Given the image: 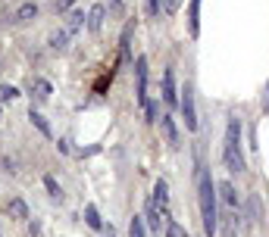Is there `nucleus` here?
Returning <instances> with one entry per match:
<instances>
[{
    "mask_svg": "<svg viewBox=\"0 0 269 237\" xmlns=\"http://www.w3.org/2000/svg\"><path fill=\"white\" fill-rule=\"evenodd\" d=\"M219 188L213 184L207 168L197 172V203H200V222H204V234L207 237H216V225H219V206H216V193Z\"/></svg>",
    "mask_w": 269,
    "mask_h": 237,
    "instance_id": "1",
    "label": "nucleus"
},
{
    "mask_svg": "<svg viewBox=\"0 0 269 237\" xmlns=\"http://www.w3.org/2000/svg\"><path fill=\"white\" fill-rule=\"evenodd\" d=\"M222 159L229 172H244V153H241V122L238 118H229L225 125V147H222Z\"/></svg>",
    "mask_w": 269,
    "mask_h": 237,
    "instance_id": "2",
    "label": "nucleus"
},
{
    "mask_svg": "<svg viewBox=\"0 0 269 237\" xmlns=\"http://www.w3.org/2000/svg\"><path fill=\"white\" fill-rule=\"evenodd\" d=\"M134 94H138V103L144 106V113L150 118H157V109L154 103L147 100V56H138L134 59Z\"/></svg>",
    "mask_w": 269,
    "mask_h": 237,
    "instance_id": "3",
    "label": "nucleus"
},
{
    "mask_svg": "<svg viewBox=\"0 0 269 237\" xmlns=\"http://www.w3.org/2000/svg\"><path fill=\"white\" fill-rule=\"evenodd\" d=\"M182 116H185V128L188 131H197V109H194V91H191V84H185L182 88Z\"/></svg>",
    "mask_w": 269,
    "mask_h": 237,
    "instance_id": "4",
    "label": "nucleus"
},
{
    "mask_svg": "<svg viewBox=\"0 0 269 237\" xmlns=\"http://www.w3.org/2000/svg\"><path fill=\"white\" fill-rule=\"evenodd\" d=\"M150 200H154V206H157L166 218H172V215H169V184H166L163 178H157V184H154V197H150Z\"/></svg>",
    "mask_w": 269,
    "mask_h": 237,
    "instance_id": "5",
    "label": "nucleus"
},
{
    "mask_svg": "<svg viewBox=\"0 0 269 237\" xmlns=\"http://www.w3.org/2000/svg\"><path fill=\"white\" fill-rule=\"evenodd\" d=\"M244 222L247 228L254 222H263V200H260V193H250L247 197V213H244Z\"/></svg>",
    "mask_w": 269,
    "mask_h": 237,
    "instance_id": "6",
    "label": "nucleus"
},
{
    "mask_svg": "<svg viewBox=\"0 0 269 237\" xmlns=\"http://www.w3.org/2000/svg\"><path fill=\"white\" fill-rule=\"evenodd\" d=\"M188 35H200V0H188Z\"/></svg>",
    "mask_w": 269,
    "mask_h": 237,
    "instance_id": "7",
    "label": "nucleus"
},
{
    "mask_svg": "<svg viewBox=\"0 0 269 237\" xmlns=\"http://www.w3.org/2000/svg\"><path fill=\"white\" fill-rule=\"evenodd\" d=\"M160 131H163V138L169 147H179V128H175L172 116H160Z\"/></svg>",
    "mask_w": 269,
    "mask_h": 237,
    "instance_id": "8",
    "label": "nucleus"
},
{
    "mask_svg": "<svg viewBox=\"0 0 269 237\" xmlns=\"http://www.w3.org/2000/svg\"><path fill=\"white\" fill-rule=\"evenodd\" d=\"M163 100H166L169 106L179 103V97H175V72H172V69L163 72Z\"/></svg>",
    "mask_w": 269,
    "mask_h": 237,
    "instance_id": "9",
    "label": "nucleus"
},
{
    "mask_svg": "<svg viewBox=\"0 0 269 237\" xmlns=\"http://www.w3.org/2000/svg\"><path fill=\"white\" fill-rule=\"evenodd\" d=\"M104 16H107L104 3H94V6H91V13H88V28H91V31H100V25H104Z\"/></svg>",
    "mask_w": 269,
    "mask_h": 237,
    "instance_id": "10",
    "label": "nucleus"
},
{
    "mask_svg": "<svg viewBox=\"0 0 269 237\" xmlns=\"http://www.w3.org/2000/svg\"><path fill=\"white\" fill-rule=\"evenodd\" d=\"M132 31H134V22H129L122 28V38H119V47H122V59H132Z\"/></svg>",
    "mask_w": 269,
    "mask_h": 237,
    "instance_id": "11",
    "label": "nucleus"
},
{
    "mask_svg": "<svg viewBox=\"0 0 269 237\" xmlns=\"http://www.w3.org/2000/svg\"><path fill=\"white\" fill-rule=\"evenodd\" d=\"M28 118H31V125H35V128H38L41 134H44V138H50V134H54V131H50V125H47V118L41 116L38 109H31V113H28Z\"/></svg>",
    "mask_w": 269,
    "mask_h": 237,
    "instance_id": "12",
    "label": "nucleus"
},
{
    "mask_svg": "<svg viewBox=\"0 0 269 237\" xmlns=\"http://www.w3.org/2000/svg\"><path fill=\"white\" fill-rule=\"evenodd\" d=\"M38 16V3H22L19 10H16V22H28Z\"/></svg>",
    "mask_w": 269,
    "mask_h": 237,
    "instance_id": "13",
    "label": "nucleus"
},
{
    "mask_svg": "<svg viewBox=\"0 0 269 237\" xmlns=\"http://www.w3.org/2000/svg\"><path fill=\"white\" fill-rule=\"evenodd\" d=\"M81 25H85V13H81V10H72V13H69V19H66V31L72 35V31H79Z\"/></svg>",
    "mask_w": 269,
    "mask_h": 237,
    "instance_id": "14",
    "label": "nucleus"
},
{
    "mask_svg": "<svg viewBox=\"0 0 269 237\" xmlns=\"http://www.w3.org/2000/svg\"><path fill=\"white\" fill-rule=\"evenodd\" d=\"M6 209H10L13 218H28V206H25V200H10V203H6Z\"/></svg>",
    "mask_w": 269,
    "mask_h": 237,
    "instance_id": "15",
    "label": "nucleus"
},
{
    "mask_svg": "<svg viewBox=\"0 0 269 237\" xmlns=\"http://www.w3.org/2000/svg\"><path fill=\"white\" fill-rule=\"evenodd\" d=\"M31 94H35L38 100H47V97H50V81L35 78V81H31Z\"/></svg>",
    "mask_w": 269,
    "mask_h": 237,
    "instance_id": "16",
    "label": "nucleus"
},
{
    "mask_svg": "<svg viewBox=\"0 0 269 237\" xmlns=\"http://www.w3.org/2000/svg\"><path fill=\"white\" fill-rule=\"evenodd\" d=\"M85 222H88V228H94V231H100V228H104V222H100V213H97V206H85Z\"/></svg>",
    "mask_w": 269,
    "mask_h": 237,
    "instance_id": "17",
    "label": "nucleus"
},
{
    "mask_svg": "<svg viewBox=\"0 0 269 237\" xmlns=\"http://www.w3.org/2000/svg\"><path fill=\"white\" fill-rule=\"evenodd\" d=\"M144 234H147L144 218H141V215H134V218H132V225H129V237H144Z\"/></svg>",
    "mask_w": 269,
    "mask_h": 237,
    "instance_id": "18",
    "label": "nucleus"
},
{
    "mask_svg": "<svg viewBox=\"0 0 269 237\" xmlns=\"http://www.w3.org/2000/svg\"><path fill=\"white\" fill-rule=\"evenodd\" d=\"M66 44H69V31H66V28L50 38V47H54V50H66Z\"/></svg>",
    "mask_w": 269,
    "mask_h": 237,
    "instance_id": "19",
    "label": "nucleus"
},
{
    "mask_svg": "<svg viewBox=\"0 0 269 237\" xmlns=\"http://www.w3.org/2000/svg\"><path fill=\"white\" fill-rule=\"evenodd\" d=\"M44 188H47L50 197H56V200L63 197V190H60V184H56V178H54V175H44Z\"/></svg>",
    "mask_w": 269,
    "mask_h": 237,
    "instance_id": "20",
    "label": "nucleus"
},
{
    "mask_svg": "<svg viewBox=\"0 0 269 237\" xmlns=\"http://www.w3.org/2000/svg\"><path fill=\"white\" fill-rule=\"evenodd\" d=\"M16 97H19V91H16L13 84H0V103H10Z\"/></svg>",
    "mask_w": 269,
    "mask_h": 237,
    "instance_id": "21",
    "label": "nucleus"
},
{
    "mask_svg": "<svg viewBox=\"0 0 269 237\" xmlns=\"http://www.w3.org/2000/svg\"><path fill=\"white\" fill-rule=\"evenodd\" d=\"M166 237H188V234L182 231V225L175 222V218H169V225H166Z\"/></svg>",
    "mask_w": 269,
    "mask_h": 237,
    "instance_id": "22",
    "label": "nucleus"
},
{
    "mask_svg": "<svg viewBox=\"0 0 269 237\" xmlns=\"http://www.w3.org/2000/svg\"><path fill=\"white\" fill-rule=\"evenodd\" d=\"M179 6H182V0H163V10L169 13V16H172V13H179Z\"/></svg>",
    "mask_w": 269,
    "mask_h": 237,
    "instance_id": "23",
    "label": "nucleus"
},
{
    "mask_svg": "<svg viewBox=\"0 0 269 237\" xmlns=\"http://www.w3.org/2000/svg\"><path fill=\"white\" fill-rule=\"evenodd\" d=\"M160 6H163V0H147V13L150 16H160Z\"/></svg>",
    "mask_w": 269,
    "mask_h": 237,
    "instance_id": "24",
    "label": "nucleus"
},
{
    "mask_svg": "<svg viewBox=\"0 0 269 237\" xmlns=\"http://www.w3.org/2000/svg\"><path fill=\"white\" fill-rule=\"evenodd\" d=\"M72 6V0H56V13H66Z\"/></svg>",
    "mask_w": 269,
    "mask_h": 237,
    "instance_id": "25",
    "label": "nucleus"
},
{
    "mask_svg": "<svg viewBox=\"0 0 269 237\" xmlns=\"http://www.w3.org/2000/svg\"><path fill=\"white\" fill-rule=\"evenodd\" d=\"M263 113L269 116V84H266V94H263Z\"/></svg>",
    "mask_w": 269,
    "mask_h": 237,
    "instance_id": "26",
    "label": "nucleus"
},
{
    "mask_svg": "<svg viewBox=\"0 0 269 237\" xmlns=\"http://www.w3.org/2000/svg\"><path fill=\"white\" fill-rule=\"evenodd\" d=\"M113 10H122V0H113Z\"/></svg>",
    "mask_w": 269,
    "mask_h": 237,
    "instance_id": "27",
    "label": "nucleus"
}]
</instances>
